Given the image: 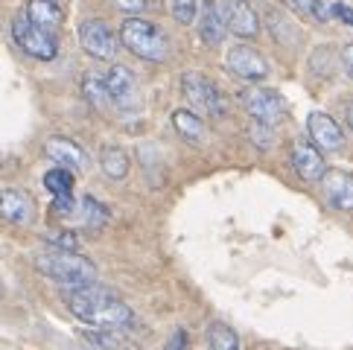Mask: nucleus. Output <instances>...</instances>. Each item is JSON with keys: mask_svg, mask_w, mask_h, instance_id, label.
<instances>
[{"mask_svg": "<svg viewBox=\"0 0 353 350\" xmlns=\"http://www.w3.org/2000/svg\"><path fill=\"white\" fill-rule=\"evenodd\" d=\"M65 307L70 309V316L97 330H132L134 327V312L132 307L120 301L114 292L103 289V286H85V289H68L65 292Z\"/></svg>", "mask_w": 353, "mask_h": 350, "instance_id": "f257e3e1", "label": "nucleus"}, {"mask_svg": "<svg viewBox=\"0 0 353 350\" xmlns=\"http://www.w3.org/2000/svg\"><path fill=\"white\" fill-rule=\"evenodd\" d=\"M35 269H39L47 280H53L65 289H85V286H94L99 271L91 260L79 251H56V248H47V251L35 254Z\"/></svg>", "mask_w": 353, "mask_h": 350, "instance_id": "f03ea898", "label": "nucleus"}, {"mask_svg": "<svg viewBox=\"0 0 353 350\" xmlns=\"http://www.w3.org/2000/svg\"><path fill=\"white\" fill-rule=\"evenodd\" d=\"M117 39L132 56L143 59V61H155V65H161V61H167V56H170V39L163 35V30L155 21L125 18L120 23Z\"/></svg>", "mask_w": 353, "mask_h": 350, "instance_id": "7ed1b4c3", "label": "nucleus"}, {"mask_svg": "<svg viewBox=\"0 0 353 350\" xmlns=\"http://www.w3.org/2000/svg\"><path fill=\"white\" fill-rule=\"evenodd\" d=\"M181 94L184 99L190 103L196 111V114L201 117H213V120H219L228 114V96H225L222 88L213 82L210 76H205L201 70H187L184 76H181Z\"/></svg>", "mask_w": 353, "mask_h": 350, "instance_id": "20e7f679", "label": "nucleus"}, {"mask_svg": "<svg viewBox=\"0 0 353 350\" xmlns=\"http://www.w3.org/2000/svg\"><path fill=\"white\" fill-rule=\"evenodd\" d=\"M239 103L248 111V117L254 123H263V126H277L283 117H286V103L281 91L266 85H251L245 91H239Z\"/></svg>", "mask_w": 353, "mask_h": 350, "instance_id": "39448f33", "label": "nucleus"}, {"mask_svg": "<svg viewBox=\"0 0 353 350\" xmlns=\"http://www.w3.org/2000/svg\"><path fill=\"white\" fill-rule=\"evenodd\" d=\"M77 39L82 50L97 61H114L120 53V39L117 32L108 27L103 18H88L77 27Z\"/></svg>", "mask_w": 353, "mask_h": 350, "instance_id": "423d86ee", "label": "nucleus"}, {"mask_svg": "<svg viewBox=\"0 0 353 350\" xmlns=\"http://www.w3.org/2000/svg\"><path fill=\"white\" fill-rule=\"evenodd\" d=\"M9 32H12V41L18 44V50H23V53L32 56V59L53 61L59 56V39H56V35H50V32L39 30V27H32V23L23 18V15H18L15 21H12Z\"/></svg>", "mask_w": 353, "mask_h": 350, "instance_id": "0eeeda50", "label": "nucleus"}, {"mask_svg": "<svg viewBox=\"0 0 353 350\" xmlns=\"http://www.w3.org/2000/svg\"><path fill=\"white\" fill-rule=\"evenodd\" d=\"M103 88L108 94V103L117 105L120 111H137L141 108V85H137L134 73L125 68V65H111L103 76Z\"/></svg>", "mask_w": 353, "mask_h": 350, "instance_id": "6e6552de", "label": "nucleus"}, {"mask_svg": "<svg viewBox=\"0 0 353 350\" xmlns=\"http://www.w3.org/2000/svg\"><path fill=\"white\" fill-rule=\"evenodd\" d=\"M225 70H228L231 76L251 82V85H260L269 79V61L263 59L254 47H248L243 41L234 44L228 53H225Z\"/></svg>", "mask_w": 353, "mask_h": 350, "instance_id": "1a4fd4ad", "label": "nucleus"}, {"mask_svg": "<svg viewBox=\"0 0 353 350\" xmlns=\"http://www.w3.org/2000/svg\"><path fill=\"white\" fill-rule=\"evenodd\" d=\"M307 134H310V143L319 149V152H342L345 149L342 123L330 117L327 111H312L307 117Z\"/></svg>", "mask_w": 353, "mask_h": 350, "instance_id": "9d476101", "label": "nucleus"}, {"mask_svg": "<svg viewBox=\"0 0 353 350\" xmlns=\"http://www.w3.org/2000/svg\"><path fill=\"white\" fill-rule=\"evenodd\" d=\"M219 9L228 32L239 35V39H257L260 35V15L251 6V0H222Z\"/></svg>", "mask_w": 353, "mask_h": 350, "instance_id": "9b49d317", "label": "nucleus"}, {"mask_svg": "<svg viewBox=\"0 0 353 350\" xmlns=\"http://www.w3.org/2000/svg\"><path fill=\"white\" fill-rule=\"evenodd\" d=\"M0 219L18 228H27L35 222V202L21 187H0Z\"/></svg>", "mask_w": 353, "mask_h": 350, "instance_id": "f8f14e48", "label": "nucleus"}, {"mask_svg": "<svg viewBox=\"0 0 353 350\" xmlns=\"http://www.w3.org/2000/svg\"><path fill=\"white\" fill-rule=\"evenodd\" d=\"M44 155L53 161L56 167L68 169V172H85L88 169V152L77 143L70 141V137H50V141L44 143Z\"/></svg>", "mask_w": 353, "mask_h": 350, "instance_id": "ddd939ff", "label": "nucleus"}, {"mask_svg": "<svg viewBox=\"0 0 353 350\" xmlns=\"http://www.w3.org/2000/svg\"><path fill=\"white\" fill-rule=\"evenodd\" d=\"M289 161H292V169L298 172V178H301V181H307V184L321 181V178H324V172H327L324 155H321L310 141H295V143H292V155H289Z\"/></svg>", "mask_w": 353, "mask_h": 350, "instance_id": "4468645a", "label": "nucleus"}, {"mask_svg": "<svg viewBox=\"0 0 353 350\" xmlns=\"http://www.w3.org/2000/svg\"><path fill=\"white\" fill-rule=\"evenodd\" d=\"M321 187H324V196L330 207L342 210V214H350L353 210V175L345 172V169H327L324 178H321Z\"/></svg>", "mask_w": 353, "mask_h": 350, "instance_id": "2eb2a0df", "label": "nucleus"}, {"mask_svg": "<svg viewBox=\"0 0 353 350\" xmlns=\"http://www.w3.org/2000/svg\"><path fill=\"white\" fill-rule=\"evenodd\" d=\"M23 18H27L32 27L56 35L59 27L65 23V3H61V0H30L27 9H23Z\"/></svg>", "mask_w": 353, "mask_h": 350, "instance_id": "dca6fc26", "label": "nucleus"}, {"mask_svg": "<svg viewBox=\"0 0 353 350\" xmlns=\"http://www.w3.org/2000/svg\"><path fill=\"white\" fill-rule=\"evenodd\" d=\"M199 39L205 41L208 47H219L225 41V35H228V30H225V21H222V9L216 0H201L199 3Z\"/></svg>", "mask_w": 353, "mask_h": 350, "instance_id": "f3484780", "label": "nucleus"}, {"mask_svg": "<svg viewBox=\"0 0 353 350\" xmlns=\"http://www.w3.org/2000/svg\"><path fill=\"white\" fill-rule=\"evenodd\" d=\"M266 30H269V35H272V39L281 44L283 50H298L301 44H304V32H301L295 23L289 21L286 12L274 9V6L266 9Z\"/></svg>", "mask_w": 353, "mask_h": 350, "instance_id": "a211bd4d", "label": "nucleus"}, {"mask_svg": "<svg viewBox=\"0 0 353 350\" xmlns=\"http://www.w3.org/2000/svg\"><path fill=\"white\" fill-rule=\"evenodd\" d=\"M170 123H172L175 134H179L181 141H187V143L201 146V143L208 141V126H205V120H201L196 111H190V108H175L172 114H170Z\"/></svg>", "mask_w": 353, "mask_h": 350, "instance_id": "6ab92c4d", "label": "nucleus"}, {"mask_svg": "<svg viewBox=\"0 0 353 350\" xmlns=\"http://www.w3.org/2000/svg\"><path fill=\"white\" fill-rule=\"evenodd\" d=\"M99 167H103V172L111 181H123L132 169V158L123 146H105L103 152H99Z\"/></svg>", "mask_w": 353, "mask_h": 350, "instance_id": "aec40b11", "label": "nucleus"}, {"mask_svg": "<svg viewBox=\"0 0 353 350\" xmlns=\"http://www.w3.org/2000/svg\"><path fill=\"white\" fill-rule=\"evenodd\" d=\"M77 214H79L85 228H105L108 219H111V210L103 202H97L94 196H85L82 198L79 207H77Z\"/></svg>", "mask_w": 353, "mask_h": 350, "instance_id": "412c9836", "label": "nucleus"}, {"mask_svg": "<svg viewBox=\"0 0 353 350\" xmlns=\"http://www.w3.org/2000/svg\"><path fill=\"white\" fill-rule=\"evenodd\" d=\"M205 339H208V347H210V350H239V336H236L225 321L208 324Z\"/></svg>", "mask_w": 353, "mask_h": 350, "instance_id": "4be33fe9", "label": "nucleus"}, {"mask_svg": "<svg viewBox=\"0 0 353 350\" xmlns=\"http://www.w3.org/2000/svg\"><path fill=\"white\" fill-rule=\"evenodd\" d=\"M44 187L53 193V198L73 196V172L61 169V167H53L50 172H44Z\"/></svg>", "mask_w": 353, "mask_h": 350, "instance_id": "5701e85b", "label": "nucleus"}, {"mask_svg": "<svg viewBox=\"0 0 353 350\" xmlns=\"http://www.w3.org/2000/svg\"><path fill=\"white\" fill-rule=\"evenodd\" d=\"M301 15H304L307 21H312V23H327V21H333V15H330V3L327 0H289Z\"/></svg>", "mask_w": 353, "mask_h": 350, "instance_id": "b1692460", "label": "nucleus"}, {"mask_svg": "<svg viewBox=\"0 0 353 350\" xmlns=\"http://www.w3.org/2000/svg\"><path fill=\"white\" fill-rule=\"evenodd\" d=\"M170 15L184 27H190L199 15V0H170Z\"/></svg>", "mask_w": 353, "mask_h": 350, "instance_id": "393cba45", "label": "nucleus"}, {"mask_svg": "<svg viewBox=\"0 0 353 350\" xmlns=\"http://www.w3.org/2000/svg\"><path fill=\"white\" fill-rule=\"evenodd\" d=\"M82 88H85V96L91 99V103H94L97 108L108 105V94H105L103 79H99V76H97V79H94V76H91V79H85V85H82Z\"/></svg>", "mask_w": 353, "mask_h": 350, "instance_id": "a878e982", "label": "nucleus"}, {"mask_svg": "<svg viewBox=\"0 0 353 350\" xmlns=\"http://www.w3.org/2000/svg\"><path fill=\"white\" fill-rule=\"evenodd\" d=\"M251 141H254L257 149H272L274 146V129L272 126H263V123H251Z\"/></svg>", "mask_w": 353, "mask_h": 350, "instance_id": "bb28decb", "label": "nucleus"}, {"mask_svg": "<svg viewBox=\"0 0 353 350\" xmlns=\"http://www.w3.org/2000/svg\"><path fill=\"white\" fill-rule=\"evenodd\" d=\"M85 339L99 350H123V344L114 339V333H108V330H91V333H85Z\"/></svg>", "mask_w": 353, "mask_h": 350, "instance_id": "cd10ccee", "label": "nucleus"}, {"mask_svg": "<svg viewBox=\"0 0 353 350\" xmlns=\"http://www.w3.org/2000/svg\"><path fill=\"white\" fill-rule=\"evenodd\" d=\"M47 243H50V248H56V251H77V248H79V240H77V236H73L70 231H56V234H50Z\"/></svg>", "mask_w": 353, "mask_h": 350, "instance_id": "c85d7f7f", "label": "nucleus"}, {"mask_svg": "<svg viewBox=\"0 0 353 350\" xmlns=\"http://www.w3.org/2000/svg\"><path fill=\"white\" fill-rule=\"evenodd\" d=\"M114 6L120 12H125L129 18H137V12H143L149 6V0H114Z\"/></svg>", "mask_w": 353, "mask_h": 350, "instance_id": "c756f323", "label": "nucleus"}, {"mask_svg": "<svg viewBox=\"0 0 353 350\" xmlns=\"http://www.w3.org/2000/svg\"><path fill=\"white\" fill-rule=\"evenodd\" d=\"M330 15L345 21L347 27H353V6L350 3H330Z\"/></svg>", "mask_w": 353, "mask_h": 350, "instance_id": "7c9ffc66", "label": "nucleus"}, {"mask_svg": "<svg viewBox=\"0 0 353 350\" xmlns=\"http://www.w3.org/2000/svg\"><path fill=\"white\" fill-rule=\"evenodd\" d=\"M187 342H190V339H187V333L181 327H175L172 336L167 339V347H163V350H187Z\"/></svg>", "mask_w": 353, "mask_h": 350, "instance_id": "2f4dec72", "label": "nucleus"}, {"mask_svg": "<svg viewBox=\"0 0 353 350\" xmlns=\"http://www.w3.org/2000/svg\"><path fill=\"white\" fill-rule=\"evenodd\" d=\"M339 59H342V68H345V73L350 76V82H353V44H345L342 47V56H339Z\"/></svg>", "mask_w": 353, "mask_h": 350, "instance_id": "473e14b6", "label": "nucleus"}, {"mask_svg": "<svg viewBox=\"0 0 353 350\" xmlns=\"http://www.w3.org/2000/svg\"><path fill=\"white\" fill-rule=\"evenodd\" d=\"M342 120H345V126L353 132V99H345L342 103Z\"/></svg>", "mask_w": 353, "mask_h": 350, "instance_id": "72a5a7b5", "label": "nucleus"}, {"mask_svg": "<svg viewBox=\"0 0 353 350\" xmlns=\"http://www.w3.org/2000/svg\"><path fill=\"white\" fill-rule=\"evenodd\" d=\"M0 295H3V286H0Z\"/></svg>", "mask_w": 353, "mask_h": 350, "instance_id": "f704fd0d", "label": "nucleus"}]
</instances>
